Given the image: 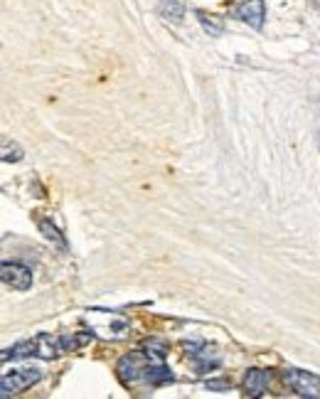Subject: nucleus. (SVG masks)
Masks as SVG:
<instances>
[{"instance_id": "obj_1", "label": "nucleus", "mask_w": 320, "mask_h": 399, "mask_svg": "<svg viewBox=\"0 0 320 399\" xmlns=\"http://www.w3.org/2000/svg\"><path fill=\"white\" fill-rule=\"evenodd\" d=\"M89 323H91V328L106 340L123 338L128 332V328H131L128 318H123L121 313H109V310H91V313H89Z\"/></svg>"}, {"instance_id": "obj_2", "label": "nucleus", "mask_w": 320, "mask_h": 399, "mask_svg": "<svg viewBox=\"0 0 320 399\" xmlns=\"http://www.w3.org/2000/svg\"><path fill=\"white\" fill-rule=\"evenodd\" d=\"M42 380V370L39 367H22V370H12L6 372L3 380H0V389H3V397H10V394H17L22 389L33 387L35 382Z\"/></svg>"}, {"instance_id": "obj_3", "label": "nucleus", "mask_w": 320, "mask_h": 399, "mask_svg": "<svg viewBox=\"0 0 320 399\" xmlns=\"http://www.w3.org/2000/svg\"><path fill=\"white\" fill-rule=\"evenodd\" d=\"M283 380L286 384L299 392L301 397H318V389H320V377L313 375V372H303V370H286L283 372Z\"/></svg>"}, {"instance_id": "obj_4", "label": "nucleus", "mask_w": 320, "mask_h": 399, "mask_svg": "<svg viewBox=\"0 0 320 399\" xmlns=\"http://www.w3.org/2000/svg\"><path fill=\"white\" fill-rule=\"evenodd\" d=\"M0 278L3 283L15 291H28L33 286V272H30L28 266L17 264V261H6L3 269H0Z\"/></svg>"}, {"instance_id": "obj_5", "label": "nucleus", "mask_w": 320, "mask_h": 399, "mask_svg": "<svg viewBox=\"0 0 320 399\" xmlns=\"http://www.w3.org/2000/svg\"><path fill=\"white\" fill-rule=\"evenodd\" d=\"M185 350H193L190 357H193V365H195V370H197V375H204V372L215 370V367H220V362H222V355L217 353L215 348H207V345L185 343Z\"/></svg>"}, {"instance_id": "obj_6", "label": "nucleus", "mask_w": 320, "mask_h": 399, "mask_svg": "<svg viewBox=\"0 0 320 399\" xmlns=\"http://www.w3.org/2000/svg\"><path fill=\"white\" fill-rule=\"evenodd\" d=\"M234 15H237L242 22H247L249 28L259 30L261 25H264V17H266L264 0H239L237 6H234Z\"/></svg>"}, {"instance_id": "obj_7", "label": "nucleus", "mask_w": 320, "mask_h": 399, "mask_svg": "<svg viewBox=\"0 0 320 399\" xmlns=\"http://www.w3.org/2000/svg\"><path fill=\"white\" fill-rule=\"evenodd\" d=\"M116 372H118V380H121L123 384H133L141 377V372H145V370L141 367L139 355H126V357L118 360Z\"/></svg>"}, {"instance_id": "obj_8", "label": "nucleus", "mask_w": 320, "mask_h": 399, "mask_svg": "<svg viewBox=\"0 0 320 399\" xmlns=\"http://www.w3.org/2000/svg\"><path fill=\"white\" fill-rule=\"evenodd\" d=\"M266 387H269V375L264 370H256V367L247 370V375H244V392L249 397H261L266 392Z\"/></svg>"}, {"instance_id": "obj_9", "label": "nucleus", "mask_w": 320, "mask_h": 399, "mask_svg": "<svg viewBox=\"0 0 320 399\" xmlns=\"http://www.w3.org/2000/svg\"><path fill=\"white\" fill-rule=\"evenodd\" d=\"M60 353H62L60 338H52V335H47V332H42V335L35 338V355H37V357L52 360V357H57Z\"/></svg>"}, {"instance_id": "obj_10", "label": "nucleus", "mask_w": 320, "mask_h": 399, "mask_svg": "<svg viewBox=\"0 0 320 399\" xmlns=\"http://www.w3.org/2000/svg\"><path fill=\"white\" fill-rule=\"evenodd\" d=\"M143 377H145V382L153 384V387H160V384L172 382V372L168 370L166 365H160V362H155V365L145 367Z\"/></svg>"}, {"instance_id": "obj_11", "label": "nucleus", "mask_w": 320, "mask_h": 399, "mask_svg": "<svg viewBox=\"0 0 320 399\" xmlns=\"http://www.w3.org/2000/svg\"><path fill=\"white\" fill-rule=\"evenodd\" d=\"M197 20H199V25H202V30L210 35V37H222V35H224V22H222V17L207 15V12L197 10Z\"/></svg>"}, {"instance_id": "obj_12", "label": "nucleus", "mask_w": 320, "mask_h": 399, "mask_svg": "<svg viewBox=\"0 0 320 399\" xmlns=\"http://www.w3.org/2000/svg\"><path fill=\"white\" fill-rule=\"evenodd\" d=\"M158 12L160 17H166V20L180 22L182 15H185V6H182V0H160Z\"/></svg>"}, {"instance_id": "obj_13", "label": "nucleus", "mask_w": 320, "mask_h": 399, "mask_svg": "<svg viewBox=\"0 0 320 399\" xmlns=\"http://www.w3.org/2000/svg\"><path fill=\"white\" fill-rule=\"evenodd\" d=\"M143 355L145 357H150L153 362H163L168 355V345L166 340H158V338H150L143 343Z\"/></svg>"}, {"instance_id": "obj_14", "label": "nucleus", "mask_w": 320, "mask_h": 399, "mask_svg": "<svg viewBox=\"0 0 320 399\" xmlns=\"http://www.w3.org/2000/svg\"><path fill=\"white\" fill-rule=\"evenodd\" d=\"M3 161L6 163H17L22 161V148L17 143H12L10 139H3Z\"/></svg>"}, {"instance_id": "obj_15", "label": "nucleus", "mask_w": 320, "mask_h": 399, "mask_svg": "<svg viewBox=\"0 0 320 399\" xmlns=\"http://www.w3.org/2000/svg\"><path fill=\"white\" fill-rule=\"evenodd\" d=\"M39 229H42L44 237L50 239V242H55L57 247H60V249H64V247H66L64 239H62V234H60V229H57L55 224H50L47 220H42V222H39Z\"/></svg>"}, {"instance_id": "obj_16", "label": "nucleus", "mask_w": 320, "mask_h": 399, "mask_svg": "<svg viewBox=\"0 0 320 399\" xmlns=\"http://www.w3.org/2000/svg\"><path fill=\"white\" fill-rule=\"evenodd\" d=\"M204 387L212 389V392H226L232 384H229V380H207V382H204Z\"/></svg>"}, {"instance_id": "obj_17", "label": "nucleus", "mask_w": 320, "mask_h": 399, "mask_svg": "<svg viewBox=\"0 0 320 399\" xmlns=\"http://www.w3.org/2000/svg\"><path fill=\"white\" fill-rule=\"evenodd\" d=\"M313 3H315V6H318V8H320V0H313Z\"/></svg>"}]
</instances>
